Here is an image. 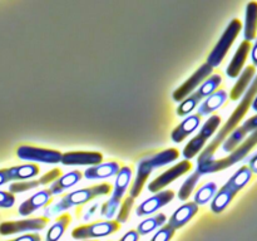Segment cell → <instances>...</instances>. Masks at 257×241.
Here are the masks:
<instances>
[{"instance_id":"29","label":"cell","mask_w":257,"mask_h":241,"mask_svg":"<svg viewBox=\"0 0 257 241\" xmlns=\"http://www.w3.org/2000/svg\"><path fill=\"white\" fill-rule=\"evenodd\" d=\"M251 177H252V171L250 170L248 166H242L238 171H236L235 175L227 181V183L230 186H232L235 190L240 191L250 182Z\"/></svg>"},{"instance_id":"12","label":"cell","mask_w":257,"mask_h":241,"mask_svg":"<svg viewBox=\"0 0 257 241\" xmlns=\"http://www.w3.org/2000/svg\"><path fill=\"white\" fill-rule=\"evenodd\" d=\"M48 222H49V218L45 217V216L19 221H7V222L0 223V233L2 235H13V233L25 232V231H38L44 228Z\"/></svg>"},{"instance_id":"38","label":"cell","mask_w":257,"mask_h":241,"mask_svg":"<svg viewBox=\"0 0 257 241\" xmlns=\"http://www.w3.org/2000/svg\"><path fill=\"white\" fill-rule=\"evenodd\" d=\"M138 238H140V233L137 232V230H131L119 241H138Z\"/></svg>"},{"instance_id":"35","label":"cell","mask_w":257,"mask_h":241,"mask_svg":"<svg viewBox=\"0 0 257 241\" xmlns=\"http://www.w3.org/2000/svg\"><path fill=\"white\" fill-rule=\"evenodd\" d=\"M173 233H175V228L171 227L167 223V225L163 226L162 228H160V230L155 233V236L151 238V241H171Z\"/></svg>"},{"instance_id":"18","label":"cell","mask_w":257,"mask_h":241,"mask_svg":"<svg viewBox=\"0 0 257 241\" xmlns=\"http://www.w3.org/2000/svg\"><path fill=\"white\" fill-rule=\"evenodd\" d=\"M198 211V205H196L195 202H187L185 205L180 206L175 212L172 213V216L170 217L168 221V225L171 227L180 228L182 226H185L188 221H191V218L197 213Z\"/></svg>"},{"instance_id":"21","label":"cell","mask_w":257,"mask_h":241,"mask_svg":"<svg viewBox=\"0 0 257 241\" xmlns=\"http://www.w3.org/2000/svg\"><path fill=\"white\" fill-rule=\"evenodd\" d=\"M238 191L235 190L232 186L228 185L227 182L216 192L215 197H213L212 202H211V210L215 213H221L228 205L231 201L233 200Z\"/></svg>"},{"instance_id":"24","label":"cell","mask_w":257,"mask_h":241,"mask_svg":"<svg viewBox=\"0 0 257 241\" xmlns=\"http://www.w3.org/2000/svg\"><path fill=\"white\" fill-rule=\"evenodd\" d=\"M257 35V2H251L246 5L245 29L243 37L246 42L255 40Z\"/></svg>"},{"instance_id":"15","label":"cell","mask_w":257,"mask_h":241,"mask_svg":"<svg viewBox=\"0 0 257 241\" xmlns=\"http://www.w3.org/2000/svg\"><path fill=\"white\" fill-rule=\"evenodd\" d=\"M175 197V192L172 190L167 191H161V192H157L152 197L147 198V200L143 201L140 206L136 210V213L137 216H146L150 215V213L156 212L157 210H160L161 207H163L165 205L170 203L171 201Z\"/></svg>"},{"instance_id":"8","label":"cell","mask_w":257,"mask_h":241,"mask_svg":"<svg viewBox=\"0 0 257 241\" xmlns=\"http://www.w3.org/2000/svg\"><path fill=\"white\" fill-rule=\"evenodd\" d=\"M221 125V117L217 114H213L208 118V120H206L205 125L202 126L201 131L198 132V135H196L190 142L186 145V147L183 148V157L187 161H190L191 158H193L195 156H197L198 153L202 152L203 146L206 145L208 140H210L211 136L215 133V131L217 130L218 126Z\"/></svg>"},{"instance_id":"3","label":"cell","mask_w":257,"mask_h":241,"mask_svg":"<svg viewBox=\"0 0 257 241\" xmlns=\"http://www.w3.org/2000/svg\"><path fill=\"white\" fill-rule=\"evenodd\" d=\"M110 191H112V186L109 183H100V185L90 186V187L73 191V192L65 195L62 200L58 201L55 205L47 208L45 210V217L49 218V216L55 215V213L60 212V211H65L70 207H74V206L83 205V203L88 202V201L93 200V198L98 197V196L108 195Z\"/></svg>"},{"instance_id":"4","label":"cell","mask_w":257,"mask_h":241,"mask_svg":"<svg viewBox=\"0 0 257 241\" xmlns=\"http://www.w3.org/2000/svg\"><path fill=\"white\" fill-rule=\"evenodd\" d=\"M257 145V130L253 131L242 143H241L238 147H236L227 157L220 158V160H210L207 162L202 163V165L197 166V171L201 175H205V173H213L218 172V171H222L225 168L231 167L235 163L240 162L241 160L246 157V156L250 153V151Z\"/></svg>"},{"instance_id":"13","label":"cell","mask_w":257,"mask_h":241,"mask_svg":"<svg viewBox=\"0 0 257 241\" xmlns=\"http://www.w3.org/2000/svg\"><path fill=\"white\" fill-rule=\"evenodd\" d=\"M191 167H192V165H191L190 161H181L180 163H177V165L173 166V167L168 168L167 171L161 173L158 177H156L155 180L151 181L150 185H148V190H150L151 192H158V191H161L162 188H165L166 186L170 185L171 182H173L176 178L181 177V176L185 175L186 172H188V171L191 170Z\"/></svg>"},{"instance_id":"11","label":"cell","mask_w":257,"mask_h":241,"mask_svg":"<svg viewBox=\"0 0 257 241\" xmlns=\"http://www.w3.org/2000/svg\"><path fill=\"white\" fill-rule=\"evenodd\" d=\"M18 157L25 161H34L43 163H59L63 153L57 150L33 147V146H20L17 150Z\"/></svg>"},{"instance_id":"37","label":"cell","mask_w":257,"mask_h":241,"mask_svg":"<svg viewBox=\"0 0 257 241\" xmlns=\"http://www.w3.org/2000/svg\"><path fill=\"white\" fill-rule=\"evenodd\" d=\"M9 241H42V237L39 233H28V235H22Z\"/></svg>"},{"instance_id":"10","label":"cell","mask_w":257,"mask_h":241,"mask_svg":"<svg viewBox=\"0 0 257 241\" xmlns=\"http://www.w3.org/2000/svg\"><path fill=\"white\" fill-rule=\"evenodd\" d=\"M212 70L213 68L211 67V65H208L207 63L201 65V67L198 68V69L196 70V72L193 73L182 85H180V87L173 92V99H175L176 102H182L185 98H187L188 95L192 94V93L195 92V90L197 89L208 77H211Z\"/></svg>"},{"instance_id":"5","label":"cell","mask_w":257,"mask_h":241,"mask_svg":"<svg viewBox=\"0 0 257 241\" xmlns=\"http://www.w3.org/2000/svg\"><path fill=\"white\" fill-rule=\"evenodd\" d=\"M222 83V77L220 74H213L211 77H208L192 94L188 95L187 98L182 100L180 103L177 108V114L180 117H185V115H188V113L192 112L196 108V105L198 104V102L203 99V98L210 97L211 94L215 93V90L217 89L218 85Z\"/></svg>"},{"instance_id":"25","label":"cell","mask_w":257,"mask_h":241,"mask_svg":"<svg viewBox=\"0 0 257 241\" xmlns=\"http://www.w3.org/2000/svg\"><path fill=\"white\" fill-rule=\"evenodd\" d=\"M226 99H227V92L226 90H216L213 94H211L210 97L206 98V100L201 103V105L198 107L197 114L207 115L210 113L215 112L216 109H218L226 102Z\"/></svg>"},{"instance_id":"23","label":"cell","mask_w":257,"mask_h":241,"mask_svg":"<svg viewBox=\"0 0 257 241\" xmlns=\"http://www.w3.org/2000/svg\"><path fill=\"white\" fill-rule=\"evenodd\" d=\"M256 74V69L253 65H248L243 69V72L241 73V75L238 77V80L236 82V84L233 85L232 90L230 93V98L232 100H237L245 94V92L247 90V88L250 87L251 82L253 80Z\"/></svg>"},{"instance_id":"19","label":"cell","mask_w":257,"mask_h":241,"mask_svg":"<svg viewBox=\"0 0 257 241\" xmlns=\"http://www.w3.org/2000/svg\"><path fill=\"white\" fill-rule=\"evenodd\" d=\"M251 50V43L250 42H246L243 40L242 43L240 44L238 49L236 50L235 55H233L232 60L228 64L227 69H226V73L230 78H236L238 77V74L241 73L242 70L243 65H245L246 59H247V55Z\"/></svg>"},{"instance_id":"40","label":"cell","mask_w":257,"mask_h":241,"mask_svg":"<svg viewBox=\"0 0 257 241\" xmlns=\"http://www.w3.org/2000/svg\"><path fill=\"white\" fill-rule=\"evenodd\" d=\"M251 59H252L253 67H257V37L255 39V44L251 47Z\"/></svg>"},{"instance_id":"42","label":"cell","mask_w":257,"mask_h":241,"mask_svg":"<svg viewBox=\"0 0 257 241\" xmlns=\"http://www.w3.org/2000/svg\"><path fill=\"white\" fill-rule=\"evenodd\" d=\"M251 107H252V109H253V110H256V112H257V94H256V97L253 98L252 104H251Z\"/></svg>"},{"instance_id":"34","label":"cell","mask_w":257,"mask_h":241,"mask_svg":"<svg viewBox=\"0 0 257 241\" xmlns=\"http://www.w3.org/2000/svg\"><path fill=\"white\" fill-rule=\"evenodd\" d=\"M133 202H135V198H132L131 196L123 200V202H122V205H120V208H119V211H118V215H117V222L118 223L125 222V221L128 220L131 210H132V207H133Z\"/></svg>"},{"instance_id":"28","label":"cell","mask_w":257,"mask_h":241,"mask_svg":"<svg viewBox=\"0 0 257 241\" xmlns=\"http://www.w3.org/2000/svg\"><path fill=\"white\" fill-rule=\"evenodd\" d=\"M70 220H72V217H70L69 213H63L62 216H59L58 220L55 221V222L50 226L49 230H48L47 241L59 240V238L63 236V233H64L65 228L69 226Z\"/></svg>"},{"instance_id":"2","label":"cell","mask_w":257,"mask_h":241,"mask_svg":"<svg viewBox=\"0 0 257 241\" xmlns=\"http://www.w3.org/2000/svg\"><path fill=\"white\" fill-rule=\"evenodd\" d=\"M180 156V152L176 148H168V150L162 151L155 156L145 158L141 161L137 166V175H136L135 181L131 186V197L136 198L140 196L146 181L148 180L150 175L152 173V170L156 167H162V166L168 165V163L176 161Z\"/></svg>"},{"instance_id":"20","label":"cell","mask_w":257,"mask_h":241,"mask_svg":"<svg viewBox=\"0 0 257 241\" xmlns=\"http://www.w3.org/2000/svg\"><path fill=\"white\" fill-rule=\"evenodd\" d=\"M201 123V115L200 114H191L187 118L182 120L175 130L171 133V138L173 142L181 143L188 135L193 132L196 128H198Z\"/></svg>"},{"instance_id":"33","label":"cell","mask_w":257,"mask_h":241,"mask_svg":"<svg viewBox=\"0 0 257 241\" xmlns=\"http://www.w3.org/2000/svg\"><path fill=\"white\" fill-rule=\"evenodd\" d=\"M42 185L40 182V178L38 180H33V181H20V182H15L12 183L9 186V191L10 193H19V192H25V191L33 190V188L38 187V186Z\"/></svg>"},{"instance_id":"32","label":"cell","mask_w":257,"mask_h":241,"mask_svg":"<svg viewBox=\"0 0 257 241\" xmlns=\"http://www.w3.org/2000/svg\"><path fill=\"white\" fill-rule=\"evenodd\" d=\"M201 176L202 175H201L198 171H196V172H193L192 175L188 176V178L182 183L180 191H178V198H180L181 201H186L188 197H190L191 193H192V191L195 190L196 185H197V182H198V180H200Z\"/></svg>"},{"instance_id":"7","label":"cell","mask_w":257,"mask_h":241,"mask_svg":"<svg viewBox=\"0 0 257 241\" xmlns=\"http://www.w3.org/2000/svg\"><path fill=\"white\" fill-rule=\"evenodd\" d=\"M131 181H132V168L128 167V166L120 167L119 172L117 175V180H115L114 190H113L112 196L102 206V211H100L102 216L107 218L114 217V215L118 211V206L120 205V201H122Z\"/></svg>"},{"instance_id":"31","label":"cell","mask_w":257,"mask_h":241,"mask_svg":"<svg viewBox=\"0 0 257 241\" xmlns=\"http://www.w3.org/2000/svg\"><path fill=\"white\" fill-rule=\"evenodd\" d=\"M216 192H217V186L215 182H208L205 183L200 190L196 192L195 195V201L193 202L196 205H203V203H207L208 201L212 197H215Z\"/></svg>"},{"instance_id":"9","label":"cell","mask_w":257,"mask_h":241,"mask_svg":"<svg viewBox=\"0 0 257 241\" xmlns=\"http://www.w3.org/2000/svg\"><path fill=\"white\" fill-rule=\"evenodd\" d=\"M120 225L117 221H100V222L83 225L75 227L72 231V237L75 240H84V238L104 237L119 230Z\"/></svg>"},{"instance_id":"39","label":"cell","mask_w":257,"mask_h":241,"mask_svg":"<svg viewBox=\"0 0 257 241\" xmlns=\"http://www.w3.org/2000/svg\"><path fill=\"white\" fill-rule=\"evenodd\" d=\"M9 181H12L9 168H3V170H0V186L9 182Z\"/></svg>"},{"instance_id":"6","label":"cell","mask_w":257,"mask_h":241,"mask_svg":"<svg viewBox=\"0 0 257 241\" xmlns=\"http://www.w3.org/2000/svg\"><path fill=\"white\" fill-rule=\"evenodd\" d=\"M241 29H242V23L238 19H232L230 22V24L227 25V28L225 29L223 34L221 35L220 40H218L217 44L215 45V48L212 49V52L210 53L207 58V64L211 65L212 68L218 67V65L222 63L223 58L226 57L227 52L230 50L231 45L233 44V42L236 40L237 35L240 34Z\"/></svg>"},{"instance_id":"36","label":"cell","mask_w":257,"mask_h":241,"mask_svg":"<svg viewBox=\"0 0 257 241\" xmlns=\"http://www.w3.org/2000/svg\"><path fill=\"white\" fill-rule=\"evenodd\" d=\"M15 196L8 191H0V207L9 208L14 205Z\"/></svg>"},{"instance_id":"41","label":"cell","mask_w":257,"mask_h":241,"mask_svg":"<svg viewBox=\"0 0 257 241\" xmlns=\"http://www.w3.org/2000/svg\"><path fill=\"white\" fill-rule=\"evenodd\" d=\"M248 167L252 171V173H257V153L250 158V161H248Z\"/></svg>"},{"instance_id":"27","label":"cell","mask_w":257,"mask_h":241,"mask_svg":"<svg viewBox=\"0 0 257 241\" xmlns=\"http://www.w3.org/2000/svg\"><path fill=\"white\" fill-rule=\"evenodd\" d=\"M10 177L12 181L14 180H28V178L35 177L40 172V168L34 163H28V165L14 166L9 168Z\"/></svg>"},{"instance_id":"14","label":"cell","mask_w":257,"mask_h":241,"mask_svg":"<svg viewBox=\"0 0 257 241\" xmlns=\"http://www.w3.org/2000/svg\"><path fill=\"white\" fill-rule=\"evenodd\" d=\"M257 130V114L253 115V117L248 118L247 120H245L242 126L235 128L232 132L228 135V137L223 141L222 143V150L225 152H232L236 147L241 145L243 141L246 140L248 135L253 132V131Z\"/></svg>"},{"instance_id":"26","label":"cell","mask_w":257,"mask_h":241,"mask_svg":"<svg viewBox=\"0 0 257 241\" xmlns=\"http://www.w3.org/2000/svg\"><path fill=\"white\" fill-rule=\"evenodd\" d=\"M82 178V173L80 171H72V172L67 173V175L60 176L58 180H55L54 182L50 185V192L52 195H58V193L63 192L67 188H70L72 186H74L75 183H78Z\"/></svg>"},{"instance_id":"1","label":"cell","mask_w":257,"mask_h":241,"mask_svg":"<svg viewBox=\"0 0 257 241\" xmlns=\"http://www.w3.org/2000/svg\"><path fill=\"white\" fill-rule=\"evenodd\" d=\"M256 94H257V75H255L253 80L251 82L250 87L247 88V90H246L245 94H243L242 99H241V102L238 103L237 107L235 108V110H233L232 114L230 115V118H228L227 122L225 123V126H223L220 131H218V133L215 136V138H213V140L208 143L207 147H206L205 150L200 153V156H198L197 165H202V163L212 160L216 150L220 147L221 143H223V141L228 137V135H230V133L232 132L236 127H237V125L240 123V120H242V118L245 117V114L247 113L248 108H250L251 104H252V100H253V98L256 97Z\"/></svg>"},{"instance_id":"16","label":"cell","mask_w":257,"mask_h":241,"mask_svg":"<svg viewBox=\"0 0 257 241\" xmlns=\"http://www.w3.org/2000/svg\"><path fill=\"white\" fill-rule=\"evenodd\" d=\"M103 161L98 152H67L62 155L60 163L65 166H97Z\"/></svg>"},{"instance_id":"22","label":"cell","mask_w":257,"mask_h":241,"mask_svg":"<svg viewBox=\"0 0 257 241\" xmlns=\"http://www.w3.org/2000/svg\"><path fill=\"white\" fill-rule=\"evenodd\" d=\"M120 170V166L118 162H108V163H100L97 166H90L84 171V176L88 180H97V178H108L112 176L118 175Z\"/></svg>"},{"instance_id":"30","label":"cell","mask_w":257,"mask_h":241,"mask_svg":"<svg viewBox=\"0 0 257 241\" xmlns=\"http://www.w3.org/2000/svg\"><path fill=\"white\" fill-rule=\"evenodd\" d=\"M166 220H167V218H166L165 213H158V215L153 216V217L146 218V220H143L142 222L138 225L137 232L140 233V235H147V233L152 232L153 230H156L157 227L162 226L163 223L166 222Z\"/></svg>"},{"instance_id":"17","label":"cell","mask_w":257,"mask_h":241,"mask_svg":"<svg viewBox=\"0 0 257 241\" xmlns=\"http://www.w3.org/2000/svg\"><path fill=\"white\" fill-rule=\"evenodd\" d=\"M50 198H52L50 190H42L38 193H35V195H33L32 197L28 198V200H25L19 206V210L18 211H19L22 216H28L34 212V211H37L38 208L48 205L50 202Z\"/></svg>"}]
</instances>
